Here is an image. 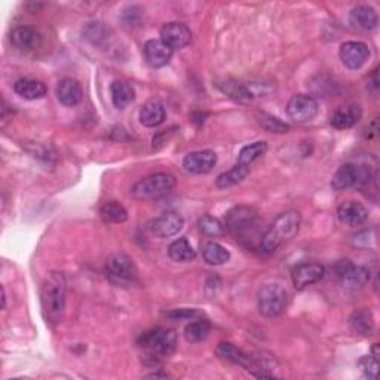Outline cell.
<instances>
[{"label":"cell","mask_w":380,"mask_h":380,"mask_svg":"<svg viewBox=\"0 0 380 380\" xmlns=\"http://www.w3.org/2000/svg\"><path fill=\"white\" fill-rule=\"evenodd\" d=\"M300 223L302 217L297 211L291 210L279 214L276 220L268 229V232L264 234L260 242V251L266 256L273 254L279 246H283L299 234Z\"/></svg>","instance_id":"1"},{"label":"cell","mask_w":380,"mask_h":380,"mask_svg":"<svg viewBox=\"0 0 380 380\" xmlns=\"http://www.w3.org/2000/svg\"><path fill=\"white\" fill-rule=\"evenodd\" d=\"M67 283L61 272H51L42 284V308L49 322L58 324L63 320L65 308Z\"/></svg>","instance_id":"2"},{"label":"cell","mask_w":380,"mask_h":380,"mask_svg":"<svg viewBox=\"0 0 380 380\" xmlns=\"http://www.w3.org/2000/svg\"><path fill=\"white\" fill-rule=\"evenodd\" d=\"M139 346L147 352L153 364L163 358H168L177 348V333L171 328H153L143 333L139 339Z\"/></svg>","instance_id":"3"},{"label":"cell","mask_w":380,"mask_h":380,"mask_svg":"<svg viewBox=\"0 0 380 380\" xmlns=\"http://www.w3.org/2000/svg\"><path fill=\"white\" fill-rule=\"evenodd\" d=\"M177 180L173 174L168 173H156L147 177L140 178L132 186L131 195L136 200H156V197L168 195L174 190Z\"/></svg>","instance_id":"4"},{"label":"cell","mask_w":380,"mask_h":380,"mask_svg":"<svg viewBox=\"0 0 380 380\" xmlns=\"http://www.w3.org/2000/svg\"><path fill=\"white\" fill-rule=\"evenodd\" d=\"M107 278L114 286L128 287L139 281V271L132 259L125 253H114L106 261Z\"/></svg>","instance_id":"5"},{"label":"cell","mask_w":380,"mask_h":380,"mask_svg":"<svg viewBox=\"0 0 380 380\" xmlns=\"http://www.w3.org/2000/svg\"><path fill=\"white\" fill-rule=\"evenodd\" d=\"M288 293L281 284L263 286L257 294V305L261 315L266 318H275L281 315L287 308Z\"/></svg>","instance_id":"6"},{"label":"cell","mask_w":380,"mask_h":380,"mask_svg":"<svg viewBox=\"0 0 380 380\" xmlns=\"http://www.w3.org/2000/svg\"><path fill=\"white\" fill-rule=\"evenodd\" d=\"M216 354L220 358L234 362V364H238V366L244 367L245 370H249L256 377H272V374L266 371L268 369L264 367L263 362H260L257 358L251 357L250 354L244 352L234 343H229V342L219 343L217 348H216Z\"/></svg>","instance_id":"7"},{"label":"cell","mask_w":380,"mask_h":380,"mask_svg":"<svg viewBox=\"0 0 380 380\" xmlns=\"http://www.w3.org/2000/svg\"><path fill=\"white\" fill-rule=\"evenodd\" d=\"M371 173L367 167L355 163H344L335 173L332 180V188L337 192L348 189H362L369 186Z\"/></svg>","instance_id":"8"},{"label":"cell","mask_w":380,"mask_h":380,"mask_svg":"<svg viewBox=\"0 0 380 380\" xmlns=\"http://www.w3.org/2000/svg\"><path fill=\"white\" fill-rule=\"evenodd\" d=\"M335 275L339 278L340 283L351 290H358L367 286L370 281V271L364 266H358L349 259H342L335 263L333 266Z\"/></svg>","instance_id":"9"},{"label":"cell","mask_w":380,"mask_h":380,"mask_svg":"<svg viewBox=\"0 0 380 380\" xmlns=\"http://www.w3.org/2000/svg\"><path fill=\"white\" fill-rule=\"evenodd\" d=\"M256 222H257V211L253 207L239 205L226 214L224 229H227L229 232L238 239L242 235L249 234L250 229L254 227Z\"/></svg>","instance_id":"10"},{"label":"cell","mask_w":380,"mask_h":380,"mask_svg":"<svg viewBox=\"0 0 380 380\" xmlns=\"http://www.w3.org/2000/svg\"><path fill=\"white\" fill-rule=\"evenodd\" d=\"M318 102L309 94H295L287 103L288 118L297 124H306L317 118Z\"/></svg>","instance_id":"11"},{"label":"cell","mask_w":380,"mask_h":380,"mask_svg":"<svg viewBox=\"0 0 380 380\" xmlns=\"http://www.w3.org/2000/svg\"><path fill=\"white\" fill-rule=\"evenodd\" d=\"M339 57L346 67L351 70H358L369 61L370 48L364 42H344L339 49Z\"/></svg>","instance_id":"12"},{"label":"cell","mask_w":380,"mask_h":380,"mask_svg":"<svg viewBox=\"0 0 380 380\" xmlns=\"http://www.w3.org/2000/svg\"><path fill=\"white\" fill-rule=\"evenodd\" d=\"M325 275V268L320 263H303L291 272V279L295 290H305L309 286L320 283Z\"/></svg>","instance_id":"13"},{"label":"cell","mask_w":380,"mask_h":380,"mask_svg":"<svg viewBox=\"0 0 380 380\" xmlns=\"http://www.w3.org/2000/svg\"><path fill=\"white\" fill-rule=\"evenodd\" d=\"M146 63L153 69H161L167 65L174 54V49H171L167 43L161 39H151L144 43L143 48Z\"/></svg>","instance_id":"14"},{"label":"cell","mask_w":380,"mask_h":380,"mask_svg":"<svg viewBox=\"0 0 380 380\" xmlns=\"http://www.w3.org/2000/svg\"><path fill=\"white\" fill-rule=\"evenodd\" d=\"M161 40L171 49H183L192 40V31L183 23H167L161 28Z\"/></svg>","instance_id":"15"},{"label":"cell","mask_w":380,"mask_h":380,"mask_svg":"<svg viewBox=\"0 0 380 380\" xmlns=\"http://www.w3.org/2000/svg\"><path fill=\"white\" fill-rule=\"evenodd\" d=\"M217 163V155L212 151L190 152L183 159V168L190 174H208Z\"/></svg>","instance_id":"16"},{"label":"cell","mask_w":380,"mask_h":380,"mask_svg":"<svg viewBox=\"0 0 380 380\" xmlns=\"http://www.w3.org/2000/svg\"><path fill=\"white\" fill-rule=\"evenodd\" d=\"M183 226H185L183 217H181L178 212L168 211V212H163L162 216H159L158 219L152 222L151 230L153 235L159 238H170V237L177 235L180 230L183 229Z\"/></svg>","instance_id":"17"},{"label":"cell","mask_w":380,"mask_h":380,"mask_svg":"<svg viewBox=\"0 0 380 380\" xmlns=\"http://www.w3.org/2000/svg\"><path fill=\"white\" fill-rule=\"evenodd\" d=\"M42 42V36L39 30L31 26H18L11 31V43L18 51H33V49L39 48Z\"/></svg>","instance_id":"18"},{"label":"cell","mask_w":380,"mask_h":380,"mask_svg":"<svg viewBox=\"0 0 380 380\" xmlns=\"http://www.w3.org/2000/svg\"><path fill=\"white\" fill-rule=\"evenodd\" d=\"M57 98L58 102L65 107H75L84 100V89L76 79L64 77L57 85Z\"/></svg>","instance_id":"19"},{"label":"cell","mask_w":380,"mask_h":380,"mask_svg":"<svg viewBox=\"0 0 380 380\" xmlns=\"http://www.w3.org/2000/svg\"><path fill=\"white\" fill-rule=\"evenodd\" d=\"M337 219L344 226L357 227L367 222L369 211L357 201H346L337 208Z\"/></svg>","instance_id":"20"},{"label":"cell","mask_w":380,"mask_h":380,"mask_svg":"<svg viewBox=\"0 0 380 380\" xmlns=\"http://www.w3.org/2000/svg\"><path fill=\"white\" fill-rule=\"evenodd\" d=\"M216 87L223 94H226L229 98H232V100L239 102V103H250L254 98V95L249 87L237 79H232V77L217 79Z\"/></svg>","instance_id":"21"},{"label":"cell","mask_w":380,"mask_h":380,"mask_svg":"<svg viewBox=\"0 0 380 380\" xmlns=\"http://www.w3.org/2000/svg\"><path fill=\"white\" fill-rule=\"evenodd\" d=\"M362 118V109L358 104H348L336 109L330 118V124L336 129H349Z\"/></svg>","instance_id":"22"},{"label":"cell","mask_w":380,"mask_h":380,"mask_svg":"<svg viewBox=\"0 0 380 380\" xmlns=\"http://www.w3.org/2000/svg\"><path fill=\"white\" fill-rule=\"evenodd\" d=\"M139 118L144 126L155 128L167 119V110H165V106L159 100H155L153 98V100H148L143 104Z\"/></svg>","instance_id":"23"},{"label":"cell","mask_w":380,"mask_h":380,"mask_svg":"<svg viewBox=\"0 0 380 380\" xmlns=\"http://www.w3.org/2000/svg\"><path fill=\"white\" fill-rule=\"evenodd\" d=\"M13 91L26 100H40L48 92L46 85L40 80L23 77L13 84Z\"/></svg>","instance_id":"24"},{"label":"cell","mask_w":380,"mask_h":380,"mask_svg":"<svg viewBox=\"0 0 380 380\" xmlns=\"http://www.w3.org/2000/svg\"><path fill=\"white\" fill-rule=\"evenodd\" d=\"M349 325L352 332L358 336L362 337L371 336L374 333V318L371 310L367 308L355 310L349 318Z\"/></svg>","instance_id":"25"},{"label":"cell","mask_w":380,"mask_h":380,"mask_svg":"<svg viewBox=\"0 0 380 380\" xmlns=\"http://www.w3.org/2000/svg\"><path fill=\"white\" fill-rule=\"evenodd\" d=\"M110 95H112V103L113 106L122 110L126 106H129L132 102L136 100V91L132 88L128 82L124 80H114L110 85Z\"/></svg>","instance_id":"26"},{"label":"cell","mask_w":380,"mask_h":380,"mask_svg":"<svg viewBox=\"0 0 380 380\" xmlns=\"http://www.w3.org/2000/svg\"><path fill=\"white\" fill-rule=\"evenodd\" d=\"M349 21L354 27L361 30H373L377 26V13L369 5H359L355 6L349 12Z\"/></svg>","instance_id":"27"},{"label":"cell","mask_w":380,"mask_h":380,"mask_svg":"<svg viewBox=\"0 0 380 380\" xmlns=\"http://www.w3.org/2000/svg\"><path fill=\"white\" fill-rule=\"evenodd\" d=\"M202 259L207 261L211 266H222V264L227 263L230 259V253L227 249L219 242L208 241L202 244Z\"/></svg>","instance_id":"28"},{"label":"cell","mask_w":380,"mask_h":380,"mask_svg":"<svg viewBox=\"0 0 380 380\" xmlns=\"http://www.w3.org/2000/svg\"><path fill=\"white\" fill-rule=\"evenodd\" d=\"M268 152V143L266 141H256L253 144H249L241 148L238 156V165L244 168L251 170V165Z\"/></svg>","instance_id":"29"},{"label":"cell","mask_w":380,"mask_h":380,"mask_svg":"<svg viewBox=\"0 0 380 380\" xmlns=\"http://www.w3.org/2000/svg\"><path fill=\"white\" fill-rule=\"evenodd\" d=\"M168 256L173 261L177 263H188L195 260L196 253L192 249V245L189 244V241L186 238H180L174 242L170 244L168 246Z\"/></svg>","instance_id":"30"},{"label":"cell","mask_w":380,"mask_h":380,"mask_svg":"<svg viewBox=\"0 0 380 380\" xmlns=\"http://www.w3.org/2000/svg\"><path fill=\"white\" fill-rule=\"evenodd\" d=\"M100 216L107 223H124L128 220L126 208L118 201H107L100 208Z\"/></svg>","instance_id":"31"},{"label":"cell","mask_w":380,"mask_h":380,"mask_svg":"<svg viewBox=\"0 0 380 380\" xmlns=\"http://www.w3.org/2000/svg\"><path fill=\"white\" fill-rule=\"evenodd\" d=\"M211 332V324L207 320L202 318H196L192 320L185 328V337L188 342L197 343V342H204Z\"/></svg>","instance_id":"32"},{"label":"cell","mask_w":380,"mask_h":380,"mask_svg":"<svg viewBox=\"0 0 380 380\" xmlns=\"http://www.w3.org/2000/svg\"><path fill=\"white\" fill-rule=\"evenodd\" d=\"M251 170L249 168H244L241 167V165H235L234 168H230L229 171L220 174L216 180V186L219 189H227V188H232L238 183H241V181H244L246 178V175L250 174Z\"/></svg>","instance_id":"33"},{"label":"cell","mask_w":380,"mask_h":380,"mask_svg":"<svg viewBox=\"0 0 380 380\" xmlns=\"http://www.w3.org/2000/svg\"><path fill=\"white\" fill-rule=\"evenodd\" d=\"M256 119L259 122V125L268 132H276V134H284V132L290 131L288 124L283 122L281 119L272 116L269 113H264V112H257L256 113Z\"/></svg>","instance_id":"34"},{"label":"cell","mask_w":380,"mask_h":380,"mask_svg":"<svg viewBox=\"0 0 380 380\" xmlns=\"http://www.w3.org/2000/svg\"><path fill=\"white\" fill-rule=\"evenodd\" d=\"M197 227H200V230L205 237H210V238L223 237L226 230L224 224L219 219L210 216V214H205V216H202L200 220H197Z\"/></svg>","instance_id":"35"},{"label":"cell","mask_w":380,"mask_h":380,"mask_svg":"<svg viewBox=\"0 0 380 380\" xmlns=\"http://www.w3.org/2000/svg\"><path fill=\"white\" fill-rule=\"evenodd\" d=\"M109 31L110 30L103 23L92 21V23H88L87 27L84 28V36L92 45H102L109 39Z\"/></svg>","instance_id":"36"},{"label":"cell","mask_w":380,"mask_h":380,"mask_svg":"<svg viewBox=\"0 0 380 380\" xmlns=\"http://www.w3.org/2000/svg\"><path fill=\"white\" fill-rule=\"evenodd\" d=\"M165 317L171 321H192L196 318H201V312L196 309H174L163 313Z\"/></svg>","instance_id":"37"},{"label":"cell","mask_w":380,"mask_h":380,"mask_svg":"<svg viewBox=\"0 0 380 380\" xmlns=\"http://www.w3.org/2000/svg\"><path fill=\"white\" fill-rule=\"evenodd\" d=\"M358 369L362 371V374H364L366 377L376 379L377 377V371H379V359L373 358L371 355L362 357L358 361Z\"/></svg>","instance_id":"38"},{"label":"cell","mask_w":380,"mask_h":380,"mask_svg":"<svg viewBox=\"0 0 380 380\" xmlns=\"http://www.w3.org/2000/svg\"><path fill=\"white\" fill-rule=\"evenodd\" d=\"M379 70L376 69V70H373V73H371V76L369 77V84H367V88L373 92V94H377V91H379V73H377Z\"/></svg>","instance_id":"39"},{"label":"cell","mask_w":380,"mask_h":380,"mask_svg":"<svg viewBox=\"0 0 380 380\" xmlns=\"http://www.w3.org/2000/svg\"><path fill=\"white\" fill-rule=\"evenodd\" d=\"M371 357L379 359V343H374L373 348H371Z\"/></svg>","instance_id":"40"},{"label":"cell","mask_w":380,"mask_h":380,"mask_svg":"<svg viewBox=\"0 0 380 380\" xmlns=\"http://www.w3.org/2000/svg\"><path fill=\"white\" fill-rule=\"evenodd\" d=\"M5 306H6V294H5V288L2 287V308L5 309Z\"/></svg>","instance_id":"41"}]
</instances>
